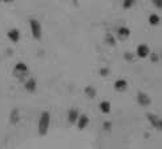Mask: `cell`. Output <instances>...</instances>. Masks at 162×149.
<instances>
[{
	"label": "cell",
	"instance_id": "14",
	"mask_svg": "<svg viewBox=\"0 0 162 149\" xmlns=\"http://www.w3.org/2000/svg\"><path fill=\"white\" fill-rule=\"evenodd\" d=\"M85 93H86V96H89L90 99H93V97L96 96V89H94L93 87H86L85 88Z\"/></svg>",
	"mask_w": 162,
	"mask_h": 149
},
{
	"label": "cell",
	"instance_id": "6",
	"mask_svg": "<svg viewBox=\"0 0 162 149\" xmlns=\"http://www.w3.org/2000/svg\"><path fill=\"white\" fill-rule=\"evenodd\" d=\"M7 36L12 43H19V40H20V31L16 29V28H12V29L8 31Z\"/></svg>",
	"mask_w": 162,
	"mask_h": 149
},
{
	"label": "cell",
	"instance_id": "9",
	"mask_svg": "<svg viewBox=\"0 0 162 149\" xmlns=\"http://www.w3.org/2000/svg\"><path fill=\"white\" fill-rule=\"evenodd\" d=\"M117 36L120 40H126L130 36V29L126 27H120L117 29Z\"/></svg>",
	"mask_w": 162,
	"mask_h": 149
},
{
	"label": "cell",
	"instance_id": "5",
	"mask_svg": "<svg viewBox=\"0 0 162 149\" xmlns=\"http://www.w3.org/2000/svg\"><path fill=\"white\" fill-rule=\"evenodd\" d=\"M77 128L80 129V131H83V129H85L88 125H89V117L86 116V114H80L79 120H77Z\"/></svg>",
	"mask_w": 162,
	"mask_h": 149
},
{
	"label": "cell",
	"instance_id": "1",
	"mask_svg": "<svg viewBox=\"0 0 162 149\" xmlns=\"http://www.w3.org/2000/svg\"><path fill=\"white\" fill-rule=\"evenodd\" d=\"M49 125H51V114L49 112H41L40 118H39V124H37V129H39V135L40 136H45L48 133Z\"/></svg>",
	"mask_w": 162,
	"mask_h": 149
},
{
	"label": "cell",
	"instance_id": "12",
	"mask_svg": "<svg viewBox=\"0 0 162 149\" xmlns=\"http://www.w3.org/2000/svg\"><path fill=\"white\" fill-rule=\"evenodd\" d=\"M138 103L145 107V105H148L149 103H150V99H149L145 93H138Z\"/></svg>",
	"mask_w": 162,
	"mask_h": 149
},
{
	"label": "cell",
	"instance_id": "3",
	"mask_svg": "<svg viewBox=\"0 0 162 149\" xmlns=\"http://www.w3.org/2000/svg\"><path fill=\"white\" fill-rule=\"evenodd\" d=\"M28 75V67L24 63H17L14 68V76L19 80H23V77H25Z\"/></svg>",
	"mask_w": 162,
	"mask_h": 149
},
{
	"label": "cell",
	"instance_id": "13",
	"mask_svg": "<svg viewBox=\"0 0 162 149\" xmlns=\"http://www.w3.org/2000/svg\"><path fill=\"white\" fill-rule=\"evenodd\" d=\"M159 21H161V18H159L157 14H152L150 16H149V24H152V25H158Z\"/></svg>",
	"mask_w": 162,
	"mask_h": 149
},
{
	"label": "cell",
	"instance_id": "17",
	"mask_svg": "<svg viewBox=\"0 0 162 149\" xmlns=\"http://www.w3.org/2000/svg\"><path fill=\"white\" fill-rule=\"evenodd\" d=\"M104 127L105 129H110V122H104Z\"/></svg>",
	"mask_w": 162,
	"mask_h": 149
},
{
	"label": "cell",
	"instance_id": "20",
	"mask_svg": "<svg viewBox=\"0 0 162 149\" xmlns=\"http://www.w3.org/2000/svg\"><path fill=\"white\" fill-rule=\"evenodd\" d=\"M161 60H162V55H161Z\"/></svg>",
	"mask_w": 162,
	"mask_h": 149
},
{
	"label": "cell",
	"instance_id": "4",
	"mask_svg": "<svg viewBox=\"0 0 162 149\" xmlns=\"http://www.w3.org/2000/svg\"><path fill=\"white\" fill-rule=\"evenodd\" d=\"M136 53H137L138 57L145 59V57H148V56L150 55V49H149V47L146 44H140L137 47V51H136Z\"/></svg>",
	"mask_w": 162,
	"mask_h": 149
},
{
	"label": "cell",
	"instance_id": "16",
	"mask_svg": "<svg viewBox=\"0 0 162 149\" xmlns=\"http://www.w3.org/2000/svg\"><path fill=\"white\" fill-rule=\"evenodd\" d=\"M152 1L157 5V7H159V8L162 7V0H152Z\"/></svg>",
	"mask_w": 162,
	"mask_h": 149
},
{
	"label": "cell",
	"instance_id": "18",
	"mask_svg": "<svg viewBox=\"0 0 162 149\" xmlns=\"http://www.w3.org/2000/svg\"><path fill=\"white\" fill-rule=\"evenodd\" d=\"M158 127H159V128H161V129H162V121H159V124H158Z\"/></svg>",
	"mask_w": 162,
	"mask_h": 149
},
{
	"label": "cell",
	"instance_id": "10",
	"mask_svg": "<svg viewBox=\"0 0 162 149\" xmlns=\"http://www.w3.org/2000/svg\"><path fill=\"white\" fill-rule=\"evenodd\" d=\"M24 88L27 92H29V93H33L35 90H36V88H37V83H36V80L35 79H29L25 81L24 84Z\"/></svg>",
	"mask_w": 162,
	"mask_h": 149
},
{
	"label": "cell",
	"instance_id": "2",
	"mask_svg": "<svg viewBox=\"0 0 162 149\" xmlns=\"http://www.w3.org/2000/svg\"><path fill=\"white\" fill-rule=\"evenodd\" d=\"M29 28H31V33H32V37L36 39V40H40L43 35V28L40 21L36 20V19H31L29 20Z\"/></svg>",
	"mask_w": 162,
	"mask_h": 149
},
{
	"label": "cell",
	"instance_id": "11",
	"mask_svg": "<svg viewBox=\"0 0 162 149\" xmlns=\"http://www.w3.org/2000/svg\"><path fill=\"white\" fill-rule=\"evenodd\" d=\"M100 111L102 112V113L108 114L109 112H110V103H109V101H106V100L101 101V103H100Z\"/></svg>",
	"mask_w": 162,
	"mask_h": 149
},
{
	"label": "cell",
	"instance_id": "8",
	"mask_svg": "<svg viewBox=\"0 0 162 149\" xmlns=\"http://www.w3.org/2000/svg\"><path fill=\"white\" fill-rule=\"evenodd\" d=\"M126 88H128V81L124 79H118L116 80V83H114V89L117 90V92H124V90H126Z\"/></svg>",
	"mask_w": 162,
	"mask_h": 149
},
{
	"label": "cell",
	"instance_id": "15",
	"mask_svg": "<svg viewBox=\"0 0 162 149\" xmlns=\"http://www.w3.org/2000/svg\"><path fill=\"white\" fill-rule=\"evenodd\" d=\"M133 4H134V0H124V8L125 10H128V8H131L133 7Z\"/></svg>",
	"mask_w": 162,
	"mask_h": 149
},
{
	"label": "cell",
	"instance_id": "7",
	"mask_svg": "<svg viewBox=\"0 0 162 149\" xmlns=\"http://www.w3.org/2000/svg\"><path fill=\"white\" fill-rule=\"evenodd\" d=\"M79 117H80V113L77 109H75V108H72V109L68 112V122L69 124H76Z\"/></svg>",
	"mask_w": 162,
	"mask_h": 149
},
{
	"label": "cell",
	"instance_id": "19",
	"mask_svg": "<svg viewBox=\"0 0 162 149\" xmlns=\"http://www.w3.org/2000/svg\"><path fill=\"white\" fill-rule=\"evenodd\" d=\"M4 1H14V0H4Z\"/></svg>",
	"mask_w": 162,
	"mask_h": 149
}]
</instances>
